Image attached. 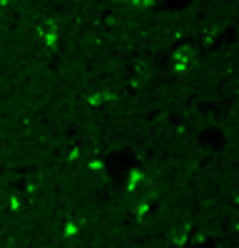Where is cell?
I'll list each match as a JSON object with an SVG mask.
<instances>
[{"instance_id":"obj_2","label":"cell","mask_w":239,"mask_h":248,"mask_svg":"<svg viewBox=\"0 0 239 248\" xmlns=\"http://www.w3.org/2000/svg\"><path fill=\"white\" fill-rule=\"evenodd\" d=\"M189 229H192V223H187V221H177L174 226H172V243L174 246H185L187 243V238H189Z\"/></svg>"},{"instance_id":"obj_1","label":"cell","mask_w":239,"mask_h":248,"mask_svg":"<svg viewBox=\"0 0 239 248\" xmlns=\"http://www.w3.org/2000/svg\"><path fill=\"white\" fill-rule=\"evenodd\" d=\"M150 176L145 174V169H130L127 171V179H125V191L127 194H135L142 189V184H147Z\"/></svg>"}]
</instances>
